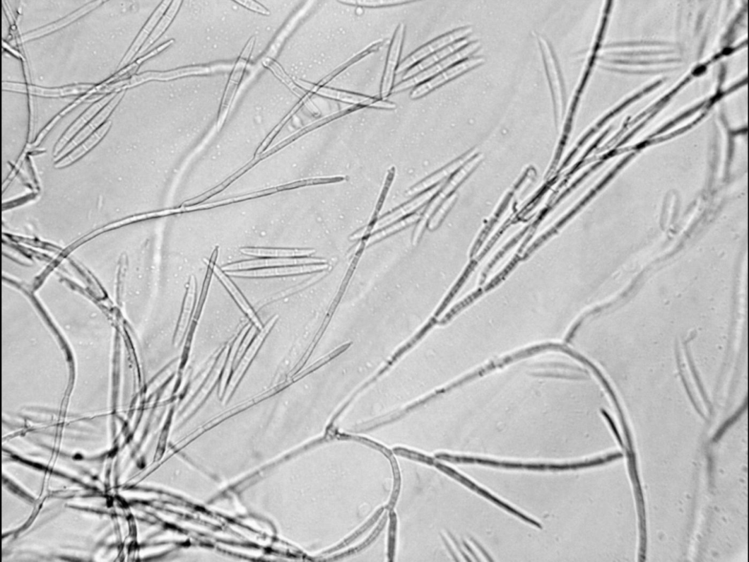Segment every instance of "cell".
I'll return each instance as SVG.
<instances>
[{"mask_svg":"<svg viewBox=\"0 0 749 562\" xmlns=\"http://www.w3.org/2000/svg\"><path fill=\"white\" fill-rule=\"evenodd\" d=\"M471 40L469 37L464 38L461 40L456 41V42L447 47L446 48L431 54L427 58L419 62L417 66H413L403 76L404 80H408L415 75H418L423 71L428 69L434 65L438 64L442 59L452 55L457 51L461 50L466 46L471 43Z\"/></svg>","mask_w":749,"mask_h":562,"instance_id":"cell-14","label":"cell"},{"mask_svg":"<svg viewBox=\"0 0 749 562\" xmlns=\"http://www.w3.org/2000/svg\"><path fill=\"white\" fill-rule=\"evenodd\" d=\"M538 42L543 53L553 95L555 122L558 124L563 119L565 113V90L563 83L557 64L555 55L548 41L542 36L537 35Z\"/></svg>","mask_w":749,"mask_h":562,"instance_id":"cell-1","label":"cell"},{"mask_svg":"<svg viewBox=\"0 0 749 562\" xmlns=\"http://www.w3.org/2000/svg\"><path fill=\"white\" fill-rule=\"evenodd\" d=\"M418 218H419V216L418 214H415V215L406 217L405 219L402 220L401 221L393 224L392 226L389 227L387 228V230H382V231H379V232L377 233L376 235L373 234L366 241H367L369 243H373L374 242H377V241H378V240H381V239H382V238H384L385 237H387V236L390 235L391 234H393L394 233H396V232H398L399 230H403V228H404L405 227H406L409 224L413 223L415 220H417Z\"/></svg>","mask_w":749,"mask_h":562,"instance_id":"cell-30","label":"cell"},{"mask_svg":"<svg viewBox=\"0 0 749 562\" xmlns=\"http://www.w3.org/2000/svg\"><path fill=\"white\" fill-rule=\"evenodd\" d=\"M394 172H395L394 169L391 168L390 170V171L389 172V173H388V176L387 177V180H386L385 184L384 185V189L382 190V192L380 198L379 199L377 206L376 207V211H374V215H373V216L372 218V220H371V221H370V224L368 226V228H367L366 233H370V232L373 230L374 224H376L378 222V216H379V212L382 210V208L383 204L384 203L385 199H386V197L387 196V194H388V192L389 191L391 185L392 183L393 180H394Z\"/></svg>","mask_w":749,"mask_h":562,"instance_id":"cell-31","label":"cell"},{"mask_svg":"<svg viewBox=\"0 0 749 562\" xmlns=\"http://www.w3.org/2000/svg\"><path fill=\"white\" fill-rule=\"evenodd\" d=\"M277 319L278 316H276V317L272 318L271 320L269 322L267 325L263 327V329H261V331L260 332V333H259V335L252 341V344L249 345L238 368H237L236 370L233 373V376L231 377L230 383H228V387L227 389L228 395L230 394V393L235 388L237 384L241 380L242 375L246 370L247 366L249 363H251V362L254 359L256 353H257L263 341H264V339L267 336L270 329H272Z\"/></svg>","mask_w":749,"mask_h":562,"instance_id":"cell-12","label":"cell"},{"mask_svg":"<svg viewBox=\"0 0 749 562\" xmlns=\"http://www.w3.org/2000/svg\"><path fill=\"white\" fill-rule=\"evenodd\" d=\"M384 43L385 42H384V40H379V41H378V42H376V43H374V44L370 45L369 47H367L364 50L361 51L360 52H359L355 56H353L349 60L346 62L345 64L341 65L340 67L336 69L334 71L331 72L328 76H326L324 78H323L319 83L318 85L315 86L316 88L325 87L326 85L329 84V83L331 81H332L333 79L336 78L338 75H340L341 74H342L343 72H344L345 71L348 69L352 66L358 64V62L361 61L362 59H364L365 57H367L368 55H370V54H373L374 52H378L382 47H383Z\"/></svg>","mask_w":749,"mask_h":562,"instance_id":"cell-23","label":"cell"},{"mask_svg":"<svg viewBox=\"0 0 749 562\" xmlns=\"http://www.w3.org/2000/svg\"><path fill=\"white\" fill-rule=\"evenodd\" d=\"M117 93H113L102 98L101 100L93 104V105L83 115H81L69 129L66 134L61 139L56 146L54 155H57L60 150L64 147L65 144L78 132L81 127H84L85 124L90 119L93 118L104 106H106L113 98L117 95Z\"/></svg>","mask_w":749,"mask_h":562,"instance_id":"cell-19","label":"cell"},{"mask_svg":"<svg viewBox=\"0 0 749 562\" xmlns=\"http://www.w3.org/2000/svg\"><path fill=\"white\" fill-rule=\"evenodd\" d=\"M283 191H285V185H281V186H278V187H272V189H267V190H264V191H261V192L249 194L242 196V197H235V198H232V199H227V200H223V201H221L210 203V204H204V205H195V206H189V207H182V208H180V209L177 210V211H178V213H180V212L184 213V212L192 211H196V210L211 209V208L217 207V206H223V205L228 204L240 202V201H243L248 200V199H254V198H259V197H266V196H268V195H271L273 194H276L277 192H283Z\"/></svg>","mask_w":749,"mask_h":562,"instance_id":"cell-21","label":"cell"},{"mask_svg":"<svg viewBox=\"0 0 749 562\" xmlns=\"http://www.w3.org/2000/svg\"><path fill=\"white\" fill-rule=\"evenodd\" d=\"M315 265H296L268 267L254 269L239 270L226 272L228 274L242 278H271L293 276L313 271Z\"/></svg>","mask_w":749,"mask_h":562,"instance_id":"cell-11","label":"cell"},{"mask_svg":"<svg viewBox=\"0 0 749 562\" xmlns=\"http://www.w3.org/2000/svg\"><path fill=\"white\" fill-rule=\"evenodd\" d=\"M405 34V25L401 23L395 30L387 58V62L383 76L381 95L385 100L392 90L394 74L397 71L399 59L401 56L403 41Z\"/></svg>","mask_w":749,"mask_h":562,"instance_id":"cell-7","label":"cell"},{"mask_svg":"<svg viewBox=\"0 0 749 562\" xmlns=\"http://www.w3.org/2000/svg\"><path fill=\"white\" fill-rule=\"evenodd\" d=\"M112 122L109 121L105 124H103L100 129H99L88 140L83 144L80 147L76 149L71 155L68 156L64 160H61L57 165V168H64L74 160L79 158L83 155H85L88 151H90L94 146L108 132L111 127Z\"/></svg>","mask_w":749,"mask_h":562,"instance_id":"cell-25","label":"cell"},{"mask_svg":"<svg viewBox=\"0 0 749 562\" xmlns=\"http://www.w3.org/2000/svg\"><path fill=\"white\" fill-rule=\"evenodd\" d=\"M311 95H312V93H308L303 98H302V100L297 104V105L293 109V110H291L281 120V122L280 123H278V126L271 132H270V134L266 136V138L264 140V141L260 145V147L259 148V149L256 151L255 157H258V156H261L262 153H264V152L265 151L266 148H268L269 145L270 144H271L272 141L275 139V137L277 136V134L281 131V129L285 126V124L288 122V121L291 117H293V115L300 109V107L307 100V99L309 98V96H311Z\"/></svg>","mask_w":749,"mask_h":562,"instance_id":"cell-27","label":"cell"},{"mask_svg":"<svg viewBox=\"0 0 749 562\" xmlns=\"http://www.w3.org/2000/svg\"><path fill=\"white\" fill-rule=\"evenodd\" d=\"M172 3V2L171 1H163L161 3V4L155 10L154 13L149 19L148 23L146 24L145 26L143 28L142 30L138 35L137 38L134 41V43L131 46L126 55L124 56L122 61L120 62L117 70H120L121 69L129 64L135 56V54L138 52H139L140 47H142V46L143 45V44L146 42V39H147L148 37L150 35L151 33L153 31V30L158 23L160 18L162 17L164 13H165L166 9L169 8Z\"/></svg>","mask_w":749,"mask_h":562,"instance_id":"cell-13","label":"cell"},{"mask_svg":"<svg viewBox=\"0 0 749 562\" xmlns=\"http://www.w3.org/2000/svg\"><path fill=\"white\" fill-rule=\"evenodd\" d=\"M101 4L102 1H99V0L98 1L91 2L88 5L85 6L84 7L81 8L78 11H75L72 14L68 16L67 17L58 21V22L54 24L24 35L22 37V40L28 41L29 40L37 38L40 36H44L46 34L50 33L52 32L56 31L58 29L64 28L74 22L75 20L79 18L81 16H84L90 11H93V9L96 8Z\"/></svg>","mask_w":749,"mask_h":562,"instance_id":"cell-20","label":"cell"},{"mask_svg":"<svg viewBox=\"0 0 749 562\" xmlns=\"http://www.w3.org/2000/svg\"><path fill=\"white\" fill-rule=\"evenodd\" d=\"M236 3L249 10L254 11L262 15L268 16L270 14L268 9L256 1H252V0H238Z\"/></svg>","mask_w":749,"mask_h":562,"instance_id":"cell-33","label":"cell"},{"mask_svg":"<svg viewBox=\"0 0 749 562\" xmlns=\"http://www.w3.org/2000/svg\"><path fill=\"white\" fill-rule=\"evenodd\" d=\"M432 192L429 191L424 194H421L415 197L412 201L408 202L404 206L398 208L394 212H391L383 218H381L380 221L377 222L379 226L388 225L391 222L397 221L398 219L411 213L414 210L418 209L430 197Z\"/></svg>","mask_w":749,"mask_h":562,"instance_id":"cell-24","label":"cell"},{"mask_svg":"<svg viewBox=\"0 0 749 562\" xmlns=\"http://www.w3.org/2000/svg\"><path fill=\"white\" fill-rule=\"evenodd\" d=\"M173 43H174V40H171L168 41V42L165 43L164 45H163L162 46H160L158 49H155L153 52L149 53L148 55H146V56L143 57L142 58H141L140 59H138L136 62V64L138 66H139L141 64H142L143 62H144L145 60H147L148 59H149V58H151L152 57H154L155 55H156L158 53L161 52L162 51H163L166 48H168Z\"/></svg>","mask_w":749,"mask_h":562,"instance_id":"cell-34","label":"cell"},{"mask_svg":"<svg viewBox=\"0 0 749 562\" xmlns=\"http://www.w3.org/2000/svg\"><path fill=\"white\" fill-rule=\"evenodd\" d=\"M4 48L7 49L11 52H12L13 54H15L16 57H22V56L20 55V54L18 52L15 51L13 49H11V47H9L7 44L6 45L5 42H4Z\"/></svg>","mask_w":749,"mask_h":562,"instance_id":"cell-36","label":"cell"},{"mask_svg":"<svg viewBox=\"0 0 749 562\" xmlns=\"http://www.w3.org/2000/svg\"><path fill=\"white\" fill-rule=\"evenodd\" d=\"M299 86L308 90L309 93L314 94L317 93L321 96H324L328 98H331L342 102L353 104V106H360L365 108L372 107L384 110H394L397 108V106L394 103L389 101L382 100L377 98L365 96L357 93L350 92L338 90L336 89H331L329 88H316L315 85L309 84V83L300 81Z\"/></svg>","mask_w":749,"mask_h":562,"instance_id":"cell-3","label":"cell"},{"mask_svg":"<svg viewBox=\"0 0 749 562\" xmlns=\"http://www.w3.org/2000/svg\"><path fill=\"white\" fill-rule=\"evenodd\" d=\"M182 4V1H173L172 3L169 10L165 12L158 26L154 29L151 36L147 40H146V42L142 46L138 53L135 56L134 59L143 54L146 50L155 42L165 30L169 28L177 15Z\"/></svg>","mask_w":749,"mask_h":562,"instance_id":"cell-22","label":"cell"},{"mask_svg":"<svg viewBox=\"0 0 749 562\" xmlns=\"http://www.w3.org/2000/svg\"><path fill=\"white\" fill-rule=\"evenodd\" d=\"M263 64L264 66L271 70L291 91L295 93L299 97L303 98L307 94L297 86L295 83L291 80L283 69L273 59L266 58L263 61Z\"/></svg>","mask_w":749,"mask_h":562,"instance_id":"cell-28","label":"cell"},{"mask_svg":"<svg viewBox=\"0 0 749 562\" xmlns=\"http://www.w3.org/2000/svg\"><path fill=\"white\" fill-rule=\"evenodd\" d=\"M480 46L481 44L477 42V41L471 42L464 48L442 59L438 62V64L422 73L403 81L400 85L395 86L391 92L394 93H400L419 85L420 83L427 79H430L432 77L441 74L454 65L459 64V62L470 57V56L480 48Z\"/></svg>","mask_w":749,"mask_h":562,"instance_id":"cell-4","label":"cell"},{"mask_svg":"<svg viewBox=\"0 0 749 562\" xmlns=\"http://www.w3.org/2000/svg\"><path fill=\"white\" fill-rule=\"evenodd\" d=\"M255 37H252L248 40V42L247 43L244 49H243L242 52L241 53V55L240 56L238 60L236 62V64L234 67L230 79H228L218 117L217 129L218 131H220L223 128L228 112H230L232 101L235 98L237 88L242 81L247 62L249 59V57H251L252 56L255 45Z\"/></svg>","mask_w":749,"mask_h":562,"instance_id":"cell-2","label":"cell"},{"mask_svg":"<svg viewBox=\"0 0 749 562\" xmlns=\"http://www.w3.org/2000/svg\"><path fill=\"white\" fill-rule=\"evenodd\" d=\"M124 94V91H122L119 93L117 94V95L110 102L108 105L105 108H104L100 112V113H99L95 117V119H93L90 122L88 126L73 140V141L68 146V147L64 151H62V153L58 156V158L64 156L66 153H67L73 148H75L76 146L81 141L84 140L90 134H91L100 126V124L102 123L104 120H105L110 116L112 112L117 106V104L122 98Z\"/></svg>","mask_w":749,"mask_h":562,"instance_id":"cell-18","label":"cell"},{"mask_svg":"<svg viewBox=\"0 0 749 562\" xmlns=\"http://www.w3.org/2000/svg\"><path fill=\"white\" fill-rule=\"evenodd\" d=\"M61 116L60 115H57V117H55L54 119H53V120H52V121H51V122H50V123H49V124H48V126H47V127L45 128V130H44V131H43L42 132H41V134H40L39 135V136H38V138H37V141H36V143H35V144H38V143H39V142H40V141L41 140H42V139H43V138H44V137H45V136H46V135H47V134L49 133V131H50V130H51V129H52L53 128V127L54 126V124H56V123L57 122V121H58V120H59V119L61 118Z\"/></svg>","mask_w":749,"mask_h":562,"instance_id":"cell-35","label":"cell"},{"mask_svg":"<svg viewBox=\"0 0 749 562\" xmlns=\"http://www.w3.org/2000/svg\"><path fill=\"white\" fill-rule=\"evenodd\" d=\"M196 293V281L194 276L190 279L189 286H187L186 294L184 296L182 313L178 322L176 336H175V344L177 345L182 340L186 329L189 326L190 319L191 317L192 311L194 310L195 299Z\"/></svg>","mask_w":749,"mask_h":562,"instance_id":"cell-17","label":"cell"},{"mask_svg":"<svg viewBox=\"0 0 749 562\" xmlns=\"http://www.w3.org/2000/svg\"><path fill=\"white\" fill-rule=\"evenodd\" d=\"M322 260L313 258H261L259 259L244 261L230 264L223 267L225 272L239 271V270L254 269L268 267L296 266L300 264L320 262Z\"/></svg>","mask_w":749,"mask_h":562,"instance_id":"cell-9","label":"cell"},{"mask_svg":"<svg viewBox=\"0 0 749 562\" xmlns=\"http://www.w3.org/2000/svg\"><path fill=\"white\" fill-rule=\"evenodd\" d=\"M339 3L364 8H380L400 6L411 3L408 0H341Z\"/></svg>","mask_w":749,"mask_h":562,"instance_id":"cell-29","label":"cell"},{"mask_svg":"<svg viewBox=\"0 0 749 562\" xmlns=\"http://www.w3.org/2000/svg\"><path fill=\"white\" fill-rule=\"evenodd\" d=\"M483 62V57H468L415 88L411 94V98L415 100L423 98L445 83L482 65Z\"/></svg>","mask_w":749,"mask_h":562,"instance_id":"cell-6","label":"cell"},{"mask_svg":"<svg viewBox=\"0 0 749 562\" xmlns=\"http://www.w3.org/2000/svg\"><path fill=\"white\" fill-rule=\"evenodd\" d=\"M471 33L472 28L471 27H464L449 32L440 37L435 38L432 40L431 42L423 46L418 51H415L403 61L400 66L397 69L396 73L400 74L409 69L413 65L419 64V62L425 59L427 57L430 56L432 54L438 52L456 42V41L467 37V36Z\"/></svg>","mask_w":749,"mask_h":562,"instance_id":"cell-5","label":"cell"},{"mask_svg":"<svg viewBox=\"0 0 749 562\" xmlns=\"http://www.w3.org/2000/svg\"><path fill=\"white\" fill-rule=\"evenodd\" d=\"M223 69L220 66H191L182 68L174 71H166V72H147L143 73L137 76H133L129 79V86L128 88H132L142 83L151 81V80H160V81H169L176 79L183 76H191V75H201L213 73L214 71L220 70Z\"/></svg>","mask_w":749,"mask_h":562,"instance_id":"cell-8","label":"cell"},{"mask_svg":"<svg viewBox=\"0 0 749 562\" xmlns=\"http://www.w3.org/2000/svg\"><path fill=\"white\" fill-rule=\"evenodd\" d=\"M213 273L216 274V276L219 279L221 283L224 285L228 293L232 296L237 304L242 310L245 315L252 320L254 325L261 330L263 329L259 319L254 311L253 308L246 300L245 298L242 294L240 289L225 274L223 270L218 266H215L213 269Z\"/></svg>","mask_w":749,"mask_h":562,"instance_id":"cell-15","label":"cell"},{"mask_svg":"<svg viewBox=\"0 0 749 562\" xmlns=\"http://www.w3.org/2000/svg\"><path fill=\"white\" fill-rule=\"evenodd\" d=\"M466 463H476L484 465H490L493 467H502L505 468H513V469H557L563 470L568 469H574L580 467V465H553V464H516V463H506V462H497L490 460H483L478 459H471V457H466Z\"/></svg>","mask_w":749,"mask_h":562,"instance_id":"cell-26","label":"cell"},{"mask_svg":"<svg viewBox=\"0 0 749 562\" xmlns=\"http://www.w3.org/2000/svg\"><path fill=\"white\" fill-rule=\"evenodd\" d=\"M247 329V328L246 329H244V330H242L241 332L240 335L238 336V338L236 339L235 342L234 343L232 349L230 352V355H228V358H226L227 363H225V368L223 369V373L222 374V377H221L220 384V392H221L224 390L225 387V383L227 382V381L230 379V373H231L232 363L234 362V360L235 358V357L237 355L238 346H239V345L240 344V341L242 339V338L244 336V334L246 332Z\"/></svg>","mask_w":749,"mask_h":562,"instance_id":"cell-32","label":"cell"},{"mask_svg":"<svg viewBox=\"0 0 749 562\" xmlns=\"http://www.w3.org/2000/svg\"><path fill=\"white\" fill-rule=\"evenodd\" d=\"M240 252L247 256L259 258H301L314 253L309 249L243 247Z\"/></svg>","mask_w":749,"mask_h":562,"instance_id":"cell-16","label":"cell"},{"mask_svg":"<svg viewBox=\"0 0 749 562\" xmlns=\"http://www.w3.org/2000/svg\"><path fill=\"white\" fill-rule=\"evenodd\" d=\"M94 88L95 86L93 85H77L60 88L46 89L35 86H29L23 84H18V83H3L4 90L30 93L32 95L45 97H61L79 93H84L91 89H93Z\"/></svg>","mask_w":749,"mask_h":562,"instance_id":"cell-10","label":"cell"}]
</instances>
